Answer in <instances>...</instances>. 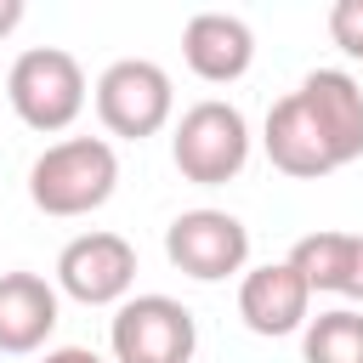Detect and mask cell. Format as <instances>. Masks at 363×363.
<instances>
[{
	"label": "cell",
	"mask_w": 363,
	"mask_h": 363,
	"mask_svg": "<svg viewBox=\"0 0 363 363\" xmlns=\"http://www.w3.org/2000/svg\"><path fill=\"white\" fill-rule=\"evenodd\" d=\"M113 187H119V153L108 136H62L28 164V199L57 221L102 210Z\"/></svg>",
	"instance_id": "cell-1"
},
{
	"label": "cell",
	"mask_w": 363,
	"mask_h": 363,
	"mask_svg": "<svg viewBox=\"0 0 363 363\" xmlns=\"http://www.w3.org/2000/svg\"><path fill=\"white\" fill-rule=\"evenodd\" d=\"M85 96H91L85 68H79V57L62 51V45H28V51L11 62V74H6V102H11V113H17L28 130H40V136L68 130V125L85 113Z\"/></svg>",
	"instance_id": "cell-2"
},
{
	"label": "cell",
	"mask_w": 363,
	"mask_h": 363,
	"mask_svg": "<svg viewBox=\"0 0 363 363\" xmlns=\"http://www.w3.org/2000/svg\"><path fill=\"white\" fill-rule=\"evenodd\" d=\"M170 159H176V170H182L193 187H221V182H233V176L250 164V119H244L233 102L204 96V102H193V108L176 119V130H170Z\"/></svg>",
	"instance_id": "cell-3"
},
{
	"label": "cell",
	"mask_w": 363,
	"mask_h": 363,
	"mask_svg": "<svg viewBox=\"0 0 363 363\" xmlns=\"http://www.w3.org/2000/svg\"><path fill=\"white\" fill-rule=\"evenodd\" d=\"M176 113V85L159 62L147 57H119L102 68L96 79V119L108 136H125V142H147L170 125Z\"/></svg>",
	"instance_id": "cell-4"
},
{
	"label": "cell",
	"mask_w": 363,
	"mask_h": 363,
	"mask_svg": "<svg viewBox=\"0 0 363 363\" xmlns=\"http://www.w3.org/2000/svg\"><path fill=\"white\" fill-rule=\"evenodd\" d=\"M108 340H113V363H193L199 323L170 295H130L113 306Z\"/></svg>",
	"instance_id": "cell-5"
},
{
	"label": "cell",
	"mask_w": 363,
	"mask_h": 363,
	"mask_svg": "<svg viewBox=\"0 0 363 363\" xmlns=\"http://www.w3.org/2000/svg\"><path fill=\"white\" fill-rule=\"evenodd\" d=\"M164 255L176 272L199 278V284H221L233 272H244L250 261V227L233 216V210H182L170 227H164Z\"/></svg>",
	"instance_id": "cell-6"
},
{
	"label": "cell",
	"mask_w": 363,
	"mask_h": 363,
	"mask_svg": "<svg viewBox=\"0 0 363 363\" xmlns=\"http://www.w3.org/2000/svg\"><path fill=\"white\" fill-rule=\"evenodd\" d=\"M130 284H136V244L108 227L68 238L57 255V289L79 306H119L130 301Z\"/></svg>",
	"instance_id": "cell-7"
},
{
	"label": "cell",
	"mask_w": 363,
	"mask_h": 363,
	"mask_svg": "<svg viewBox=\"0 0 363 363\" xmlns=\"http://www.w3.org/2000/svg\"><path fill=\"white\" fill-rule=\"evenodd\" d=\"M261 147H267L272 170H284V176H295V182H318V176L340 170V153H335V142L323 136V125H318V113L306 108L301 91H289V96H278V102L267 108Z\"/></svg>",
	"instance_id": "cell-8"
},
{
	"label": "cell",
	"mask_w": 363,
	"mask_h": 363,
	"mask_svg": "<svg viewBox=\"0 0 363 363\" xmlns=\"http://www.w3.org/2000/svg\"><path fill=\"white\" fill-rule=\"evenodd\" d=\"M238 318L250 335H295L312 323V289L306 278L289 267V261H267V267H250L238 278Z\"/></svg>",
	"instance_id": "cell-9"
},
{
	"label": "cell",
	"mask_w": 363,
	"mask_h": 363,
	"mask_svg": "<svg viewBox=\"0 0 363 363\" xmlns=\"http://www.w3.org/2000/svg\"><path fill=\"white\" fill-rule=\"evenodd\" d=\"M182 57H187V68H193L204 85H233V79H244L250 62H255V34H250V23L233 17V11H199V17H187V28H182Z\"/></svg>",
	"instance_id": "cell-10"
},
{
	"label": "cell",
	"mask_w": 363,
	"mask_h": 363,
	"mask_svg": "<svg viewBox=\"0 0 363 363\" xmlns=\"http://www.w3.org/2000/svg\"><path fill=\"white\" fill-rule=\"evenodd\" d=\"M57 329V284L40 272H0V352H40Z\"/></svg>",
	"instance_id": "cell-11"
},
{
	"label": "cell",
	"mask_w": 363,
	"mask_h": 363,
	"mask_svg": "<svg viewBox=\"0 0 363 363\" xmlns=\"http://www.w3.org/2000/svg\"><path fill=\"white\" fill-rule=\"evenodd\" d=\"M295 91H301L306 108L318 113V125H323V136L335 142L340 164L363 159V85H357L346 68H312Z\"/></svg>",
	"instance_id": "cell-12"
},
{
	"label": "cell",
	"mask_w": 363,
	"mask_h": 363,
	"mask_svg": "<svg viewBox=\"0 0 363 363\" xmlns=\"http://www.w3.org/2000/svg\"><path fill=\"white\" fill-rule=\"evenodd\" d=\"M352 250H357V233H335V227H318L306 238H295V250L284 255L312 295H346V278H352Z\"/></svg>",
	"instance_id": "cell-13"
},
{
	"label": "cell",
	"mask_w": 363,
	"mask_h": 363,
	"mask_svg": "<svg viewBox=\"0 0 363 363\" xmlns=\"http://www.w3.org/2000/svg\"><path fill=\"white\" fill-rule=\"evenodd\" d=\"M301 357L306 363H363V312L357 306H329L301 329Z\"/></svg>",
	"instance_id": "cell-14"
},
{
	"label": "cell",
	"mask_w": 363,
	"mask_h": 363,
	"mask_svg": "<svg viewBox=\"0 0 363 363\" xmlns=\"http://www.w3.org/2000/svg\"><path fill=\"white\" fill-rule=\"evenodd\" d=\"M329 40L352 62H363V0H335L329 6Z\"/></svg>",
	"instance_id": "cell-15"
},
{
	"label": "cell",
	"mask_w": 363,
	"mask_h": 363,
	"mask_svg": "<svg viewBox=\"0 0 363 363\" xmlns=\"http://www.w3.org/2000/svg\"><path fill=\"white\" fill-rule=\"evenodd\" d=\"M40 363H102V357H96L91 346H51Z\"/></svg>",
	"instance_id": "cell-16"
},
{
	"label": "cell",
	"mask_w": 363,
	"mask_h": 363,
	"mask_svg": "<svg viewBox=\"0 0 363 363\" xmlns=\"http://www.w3.org/2000/svg\"><path fill=\"white\" fill-rule=\"evenodd\" d=\"M346 301H363V233H357V250H352V278H346Z\"/></svg>",
	"instance_id": "cell-17"
},
{
	"label": "cell",
	"mask_w": 363,
	"mask_h": 363,
	"mask_svg": "<svg viewBox=\"0 0 363 363\" xmlns=\"http://www.w3.org/2000/svg\"><path fill=\"white\" fill-rule=\"evenodd\" d=\"M17 23H23V0H0V40H6Z\"/></svg>",
	"instance_id": "cell-18"
}]
</instances>
